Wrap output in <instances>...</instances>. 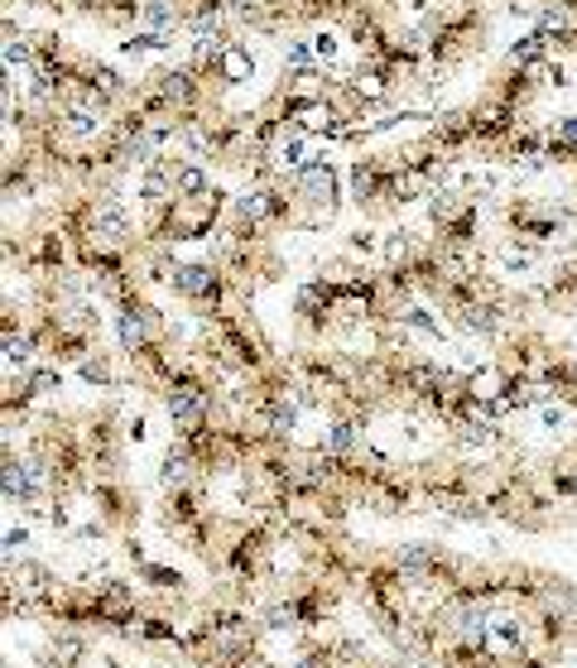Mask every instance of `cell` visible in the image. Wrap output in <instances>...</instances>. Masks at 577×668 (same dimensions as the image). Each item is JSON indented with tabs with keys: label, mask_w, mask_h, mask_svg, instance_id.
I'll return each mask as SVG.
<instances>
[{
	"label": "cell",
	"mask_w": 577,
	"mask_h": 668,
	"mask_svg": "<svg viewBox=\"0 0 577 668\" xmlns=\"http://www.w3.org/2000/svg\"><path fill=\"white\" fill-rule=\"evenodd\" d=\"M294 188H298V198H308L317 202L323 212H337V169L327 164V159H308L298 173H294Z\"/></svg>",
	"instance_id": "1"
},
{
	"label": "cell",
	"mask_w": 577,
	"mask_h": 668,
	"mask_svg": "<svg viewBox=\"0 0 577 668\" xmlns=\"http://www.w3.org/2000/svg\"><path fill=\"white\" fill-rule=\"evenodd\" d=\"M92 241H97V251L101 245H125L130 236V212L121 208V202H111V198H101L97 208H92Z\"/></svg>",
	"instance_id": "2"
},
{
	"label": "cell",
	"mask_w": 577,
	"mask_h": 668,
	"mask_svg": "<svg viewBox=\"0 0 577 668\" xmlns=\"http://www.w3.org/2000/svg\"><path fill=\"white\" fill-rule=\"evenodd\" d=\"M216 289H222V280H216V265H173V294L212 303Z\"/></svg>",
	"instance_id": "3"
},
{
	"label": "cell",
	"mask_w": 577,
	"mask_h": 668,
	"mask_svg": "<svg viewBox=\"0 0 577 668\" xmlns=\"http://www.w3.org/2000/svg\"><path fill=\"white\" fill-rule=\"evenodd\" d=\"M216 78H222L226 87H241V82H251L255 78V53H251V43H241V39H231L222 58H216Z\"/></svg>",
	"instance_id": "4"
},
{
	"label": "cell",
	"mask_w": 577,
	"mask_h": 668,
	"mask_svg": "<svg viewBox=\"0 0 577 668\" xmlns=\"http://www.w3.org/2000/svg\"><path fill=\"white\" fill-rule=\"evenodd\" d=\"M173 193H179V198H207V193H212L207 169H198V164H179V169H173Z\"/></svg>",
	"instance_id": "5"
},
{
	"label": "cell",
	"mask_w": 577,
	"mask_h": 668,
	"mask_svg": "<svg viewBox=\"0 0 577 668\" xmlns=\"http://www.w3.org/2000/svg\"><path fill=\"white\" fill-rule=\"evenodd\" d=\"M352 443H356V428L352 424H332L327 438H323V447H327L332 457H346V453H352Z\"/></svg>",
	"instance_id": "6"
},
{
	"label": "cell",
	"mask_w": 577,
	"mask_h": 668,
	"mask_svg": "<svg viewBox=\"0 0 577 668\" xmlns=\"http://www.w3.org/2000/svg\"><path fill=\"white\" fill-rule=\"evenodd\" d=\"M58 385H63V375H58L53 366H39V371L24 375V389H29V395H49V389H58Z\"/></svg>",
	"instance_id": "7"
},
{
	"label": "cell",
	"mask_w": 577,
	"mask_h": 668,
	"mask_svg": "<svg viewBox=\"0 0 577 668\" xmlns=\"http://www.w3.org/2000/svg\"><path fill=\"white\" fill-rule=\"evenodd\" d=\"M188 462H193V457H188V447L169 453V457H164V472H159V482H164V486H179L183 476H188Z\"/></svg>",
	"instance_id": "8"
},
{
	"label": "cell",
	"mask_w": 577,
	"mask_h": 668,
	"mask_svg": "<svg viewBox=\"0 0 577 668\" xmlns=\"http://www.w3.org/2000/svg\"><path fill=\"white\" fill-rule=\"evenodd\" d=\"M78 375H82V381H92V385H111V366H107V361H92V356L78 361Z\"/></svg>",
	"instance_id": "9"
},
{
	"label": "cell",
	"mask_w": 577,
	"mask_h": 668,
	"mask_svg": "<svg viewBox=\"0 0 577 668\" xmlns=\"http://www.w3.org/2000/svg\"><path fill=\"white\" fill-rule=\"evenodd\" d=\"M337 49H342V43H337V34H332V29H317V34H313V53L323 58V63H332V58H337Z\"/></svg>",
	"instance_id": "10"
},
{
	"label": "cell",
	"mask_w": 577,
	"mask_h": 668,
	"mask_svg": "<svg viewBox=\"0 0 577 668\" xmlns=\"http://www.w3.org/2000/svg\"><path fill=\"white\" fill-rule=\"evenodd\" d=\"M150 583H154V587H179V573H169V568H150Z\"/></svg>",
	"instance_id": "11"
},
{
	"label": "cell",
	"mask_w": 577,
	"mask_h": 668,
	"mask_svg": "<svg viewBox=\"0 0 577 668\" xmlns=\"http://www.w3.org/2000/svg\"><path fill=\"white\" fill-rule=\"evenodd\" d=\"M24 544H29V529H10L6 534V554L10 558H14V548H24Z\"/></svg>",
	"instance_id": "12"
}]
</instances>
